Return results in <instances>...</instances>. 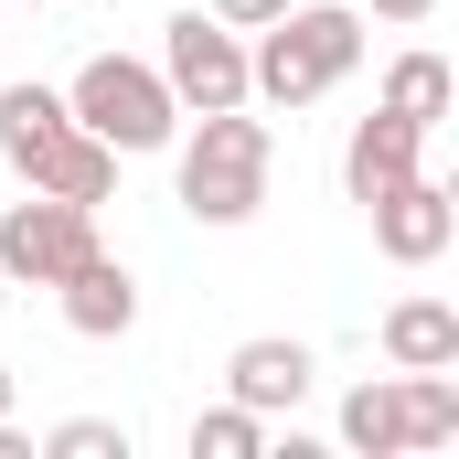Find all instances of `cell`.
<instances>
[{
    "label": "cell",
    "instance_id": "6da1fadb",
    "mask_svg": "<svg viewBox=\"0 0 459 459\" xmlns=\"http://www.w3.org/2000/svg\"><path fill=\"white\" fill-rule=\"evenodd\" d=\"M352 65H363L352 0H289L267 32H246V97H267V108H321Z\"/></svg>",
    "mask_w": 459,
    "mask_h": 459
},
{
    "label": "cell",
    "instance_id": "7a4b0ae2",
    "mask_svg": "<svg viewBox=\"0 0 459 459\" xmlns=\"http://www.w3.org/2000/svg\"><path fill=\"white\" fill-rule=\"evenodd\" d=\"M267 171H278L267 117H246V108H204V128L182 139V214H193V225H256Z\"/></svg>",
    "mask_w": 459,
    "mask_h": 459
},
{
    "label": "cell",
    "instance_id": "3957f363",
    "mask_svg": "<svg viewBox=\"0 0 459 459\" xmlns=\"http://www.w3.org/2000/svg\"><path fill=\"white\" fill-rule=\"evenodd\" d=\"M65 108L75 128H97L117 160H139V150H171L182 139V97L160 86V65H139V54H86L75 65V86H65Z\"/></svg>",
    "mask_w": 459,
    "mask_h": 459
},
{
    "label": "cell",
    "instance_id": "277c9868",
    "mask_svg": "<svg viewBox=\"0 0 459 459\" xmlns=\"http://www.w3.org/2000/svg\"><path fill=\"white\" fill-rule=\"evenodd\" d=\"M459 438V385L449 374H374L342 395V449L352 459H417Z\"/></svg>",
    "mask_w": 459,
    "mask_h": 459
},
{
    "label": "cell",
    "instance_id": "5b68a950",
    "mask_svg": "<svg viewBox=\"0 0 459 459\" xmlns=\"http://www.w3.org/2000/svg\"><path fill=\"white\" fill-rule=\"evenodd\" d=\"M86 256H97V204L22 193V204L0 214V278H11V289H65Z\"/></svg>",
    "mask_w": 459,
    "mask_h": 459
},
{
    "label": "cell",
    "instance_id": "8992f818",
    "mask_svg": "<svg viewBox=\"0 0 459 459\" xmlns=\"http://www.w3.org/2000/svg\"><path fill=\"white\" fill-rule=\"evenodd\" d=\"M160 86L182 97V117H204V108H246V32H225L214 11L160 22Z\"/></svg>",
    "mask_w": 459,
    "mask_h": 459
},
{
    "label": "cell",
    "instance_id": "52a82bcc",
    "mask_svg": "<svg viewBox=\"0 0 459 459\" xmlns=\"http://www.w3.org/2000/svg\"><path fill=\"white\" fill-rule=\"evenodd\" d=\"M374 214V246L395 256V267H438L449 256V235H459V193L438 182V171H406L385 204H363Z\"/></svg>",
    "mask_w": 459,
    "mask_h": 459
},
{
    "label": "cell",
    "instance_id": "ba28073f",
    "mask_svg": "<svg viewBox=\"0 0 459 459\" xmlns=\"http://www.w3.org/2000/svg\"><path fill=\"white\" fill-rule=\"evenodd\" d=\"M310 374H321V352L289 342V332H256V342L225 352V395H235V406H256V417H289V406L310 395Z\"/></svg>",
    "mask_w": 459,
    "mask_h": 459
},
{
    "label": "cell",
    "instance_id": "9c48e42d",
    "mask_svg": "<svg viewBox=\"0 0 459 459\" xmlns=\"http://www.w3.org/2000/svg\"><path fill=\"white\" fill-rule=\"evenodd\" d=\"M22 193H65V204H108V193H117V150L97 139V128H75V117H65V128H54V139H43L32 160H22Z\"/></svg>",
    "mask_w": 459,
    "mask_h": 459
},
{
    "label": "cell",
    "instance_id": "30bf717a",
    "mask_svg": "<svg viewBox=\"0 0 459 459\" xmlns=\"http://www.w3.org/2000/svg\"><path fill=\"white\" fill-rule=\"evenodd\" d=\"M406 171H428V139H417L406 117H385V108L352 117V139H342V193L352 204H385Z\"/></svg>",
    "mask_w": 459,
    "mask_h": 459
},
{
    "label": "cell",
    "instance_id": "8fae6325",
    "mask_svg": "<svg viewBox=\"0 0 459 459\" xmlns=\"http://www.w3.org/2000/svg\"><path fill=\"white\" fill-rule=\"evenodd\" d=\"M54 299H65V332H75V342H117V332H139V278L117 267L108 246H97Z\"/></svg>",
    "mask_w": 459,
    "mask_h": 459
},
{
    "label": "cell",
    "instance_id": "7c38bea8",
    "mask_svg": "<svg viewBox=\"0 0 459 459\" xmlns=\"http://www.w3.org/2000/svg\"><path fill=\"white\" fill-rule=\"evenodd\" d=\"M385 363H395V374H459V310L428 299V289L395 299V310H385Z\"/></svg>",
    "mask_w": 459,
    "mask_h": 459
},
{
    "label": "cell",
    "instance_id": "4fadbf2b",
    "mask_svg": "<svg viewBox=\"0 0 459 459\" xmlns=\"http://www.w3.org/2000/svg\"><path fill=\"white\" fill-rule=\"evenodd\" d=\"M374 108H385V117H406L417 139H438V128H449V108H459L449 54H428V43H417V54H395V65H385V97H374Z\"/></svg>",
    "mask_w": 459,
    "mask_h": 459
},
{
    "label": "cell",
    "instance_id": "5bb4252c",
    "mask_svg": "<svg viewBox=\"0 0 459 459\" xmlns=\"http://www.w3.org/2000/svg\"><path fill=\"white\" fill-rule=\"evenodd\" d=\"M65 117H75V108H65V86H0V160L22 171V160H32Z\"/></svg>",
    "mask_w": 459,
    "mask_h": 459
},
{
    "label": "cell",
    "instance_id": "9a60e30c",
    "mask_svg": "<svg viewBox=\"0 0 459 459\" xmlns=\"http://www.w3.org/2000/svg\"><path fill=\"white\" fill-rule=\"evenodd\" d=\"M193 459H267V417H256V406H204V417H193Z\"/></svg>",
    "mask_w": 459,
    "mask_h": 459
},
{
    "label": "cell",
    "instance_id": "2e32d148",
    "mask_svg": "<svg viewBox=\"0 0 459 459\" xmlns=\"http://www.w3.org/2000/svg\"><path fill=\"white\" fill-rule=\"evenodd\" d=\"M43 459H128V428H117V417H65V428L43 438Z\"/></svg>",
    "mask_w": 459,
    "mask_h": 459
},
{
    "label": "cell",
    "instance_id": "e0dca14e",
    "mask_svg": "<svg viewBox=\"0 0 459 459\" xmlns=\"http://www.w3.org/2000/svg\"><path fill=\"white\" fill-rule=\"evenodd\" d=\"M204 11H214V22H225V32H267V22H278V11H289V0H204Z\"/></svg>",
    "mask_w": 459,
    "mask_h": 459
},
{
    "label": "cell",
    "instance_id": "ac0fdd59",
    "mask_svg": "<svg viewBox=\"0 0 459 459\" xmlns=\"http://www.w3.org/2000/svg\"><path fill=\"white\" fill-rule=\"evenodd\" d=\"M352 11H374V22H438V0H352Z\"/></svg>",
    "mask_w": 459,
    "mask_h": 459
},
{
    "label": "cell",
    "instance_id": "d6986e66",
    "mask_svg": "<svg viewBox=\"0 0 459 459\" xmlns=\"http://www.w3.org/2000/svg\"><path fill=\"white\" fill-rule=\"evenodd\" d=\"M11 395H22V374H11V363H0V417H11Z\"/></svg>",
    "mask_w": 459,
    "mask_h": 459
},
{
    "label": "cell",
    "instance_id": "ffe728a7",
    "mask_svg": "<svg viewBox=\"0 0 459 459\" xmlns=\"http://www.w3.org/2000/svg\"><path fill=\"white\" fill-rule=\"evenodd\" d=\"M22 11H54V0H22Z\"/></svg>",
    "mask_w": 459,
    "mask_h": 459
},
{
    "label": "cell",
    "instance_id": "44dd1931",
    "mask_svg": "<svg viewBox=\"0 0 459 459\" xmlns=\"http://www.w3.org/2000/svg\"><path fill=\"white\" fill-rule=\"evenodd\" d=\"M0 310H11V278H0Z\"/></svg>",
    "mask_w": 459,
    "mask_h": 459
}]
</instances>
